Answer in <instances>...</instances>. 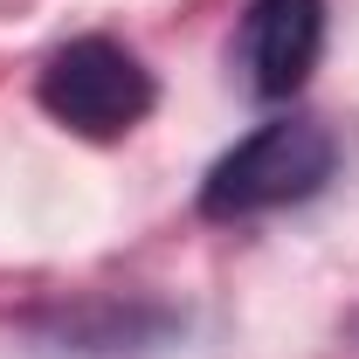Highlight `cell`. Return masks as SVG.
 Returning a JSON list of instances; mask_svg holds the SVG:
<instances>
[{"mask_svg":"<svg viewBox=\"0 0 359 359\" xmlns=\"http://www.w3.org/2000/svg\"><path fill=\"white\" fill-rule=\"evenodd\" d=\"M332 166H339L332 125L311 118V111H283V118L256 125L249 138H235L208 166L201 215L208 222H256V215H276V208H297L332 180Z\"/></svg>","mask_w":359,"mask_h":359,"instance_id":"1","label":"cell"},{"mask_svg":"<svg viewBox=\"0 0 359 359\" xmlns=\"http://www.w3.org/2000/svg\"><path fill=\"white\" fill-rule=\"evenodd\" d=\"M35 104H42L62 132L111 145V138H125V132L145 125V111L159 104V83H152V69H145L125 42H111V35H76V42H62L42 62Z\"/></svg>","mask_w":359,"mask_h":359,"instance_id":"2","label":"cell"},{"mask_svg":"<svg viewBox=\"0 0 359 359\" xmlns=\"http://www.w3.org/2000/svg\"><path fill=\"white\" fill-rule=\"evenodd\" d=\"M235 55L256 97H297L325 55V0H249Z\"/></svg>","mask_w":359,"mask_h":359,"instance_id":"3","label":"cell"},{"mask_svg":"<svg viewBox=\"0 0 359 359\" xmlns=\"http://www.w3.org/2000/svg\"><path fill=\"white\" fill-rule=\"evenodd\" d=\"M166 332H173V318L145 311V304H76L42 332V346H55L62 359H132L159 346Z\"/></svg>","mask_w":359,"mask_h":359,"instance_id":"4","label":"cell"}]
</instances>
